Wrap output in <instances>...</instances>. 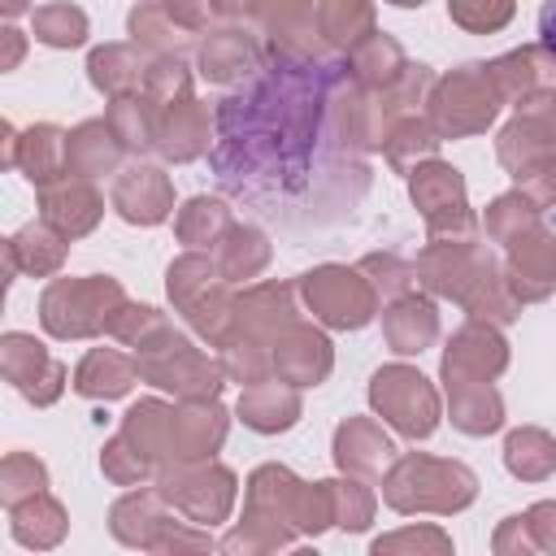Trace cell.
Masks as SVG:
<instances>
[{
	"label": "cell",
	"instance_id": "d4e9b609",
	"mask_svg": "<svg viewBox=\"0 0 556 556\" xmlns=\"http://www.w3.org/2000/svg\"><path fill=\"white\" fill-rule=\"evenodd\" d=\"M382 339L391 343V352L400 356H417L439 339V313L426 295H395L382 308Z\"/></svg>",
	"mask_w": 556,
	"mask_h": 556
},
{
	"label": "cell",
	"instance_id": "f546056e",
	"mask_svg": "<svg viewBox=\"0 0 556 556\" xmlns=\"http://www.w3.org/2000/svg\"><path fill=\"white\" fill-rule=\"evenodd\" d=\"M65 139L70 130H61L56 122H35L17 135V169L30 187H48L65 178Z\"/></svg>",
	"mask_w": 556,
	"mask_h": 556
},
{
	"label": "cell",
	"instance_id": "8992f818",
	"mask_svg": "<svg viewBox=\"0 0 556 556\" xmlns=\"http://www.w3.org/2000/svg\"><path fill=\"white\" fill-rule=\"evenodd\" d=\"M295 287H300L313 321H321L330 330H361L365 321H374L378 300H382L361 265H317V269L300 274Z\"/></svg>",
	"mask_w": 556,
	"mask_h": 556
},
{
	"label": "cell",
	"instance_id": "2e32d148",
	"mask_svg": "<svg viewBox=\"0 0 556 556\" xmlns=\"http://www.w3.org/2000/svg\"><path fill=\"white\" fill-rule=\"evenodd\" d=\"M269 352H274V378H282L291 387H317V382H326V374L334 365L330 339L300 317L274 339Z\"/></svg>",
	"mask_w": 556,
	"mask_h": 556
},
{
	"label": "cell",
	"instance_id": "7402d4cb",
	"mask_svg": "<svg viewBox=\"0 0 556 556\" xmlns=\"http://www.w3.org/2000/svg\"><path fill=\"white\" fill-rule=\"evenodd\" d=\"M122 139L113 135L109 117H87L70 130L65 139V174L74 178H100V174H117L122 169Z\"/></svg>",
	"mask_w": 556,
	"mask_h": 556
},
{
	"label": "cell",
	"instance_id": "11a10c76",
	"mask_svg": "<svg viewBox=\"0 0 556 556\" xmlns=\"http://www.w3.org/2000/svg\"><path fill=\"white\" fill-rule=\"evenodd\" d=\"M161 9H165L182 30H191V35L208 30V22L217 17V4H213V0H161Z\"/></svg>",
	"mask_w": 556,
	"mask_h": 556
},
{
	"label": "cell",
	"instance_id": "bcb514c9",
	"mask_svg": "<svg viewBox=\"0 0 556 556\" xmlns=\"http://www.w3.org/2000/svg\"><path fill=\"white\" fill-rule=\"evenodd\" d=\"M100 469H104V478L109 482H117V486H143L148 478H156V465L117 430L109 443H104V452H100Z\"/></svg>",
	"mask_w": 556,
	"mask_h": 556
},
{
	"label": "cell",
	"instance_id": "6f0895ef",
	"mask_svg": "<svg viewBox=\"0 0 556 556\" xmlns=\"http://www.w3.org/2000/svg\"><path fill=\"white\" fill-rule=\"evenodd\" d=\"M0 43H4V48H0V70L9 74V70H17L22 56H26V35H22L17 26H4V30H0Z\"/></svg>",
	"mask_w": 556,
	"mask_h": 556
},
{
	"label": "cell",
	"instance_id": "836d02e7",
	"mask_svg": "<svg viewBox=\"0 0 556 556\" xmlns=\"http://www.w3.org/2000/svg\"><path fill=\"white\" fill-rule=\"evenodd\" d=\"M447 413L460 434H491L504 426V400L491 382H443Z\"/></svg>",
	"mask_w": 556,
	"mask_h": 556
},
{
	"label": "cell",
	"instance_id": "6da1fadb",
	"mask_svg": "<svg viewBox=\"0 0 556 556\" xmlns=\"http://www.w3.org/2000/svg\"><path fill=\"white\" fill-rule=\"evenodd\" d=\"M352 65L330 56H269L213 109L208 165L217 187L282 226L348 217L369 191L365 152L348 139Z\"/></svg>",
	"mask_w": 556,
	"mask_h": 556
},
{
	"label": "cell",
	"instance_id": "60d3db41",
	"mask_svg": "<svg viewBox=\"0 0 556 556\" xmlns=\"http://www.w3.org/2000/svg\"><path fill=\"white\" fill-rule=\"evenodd\" d=\"M230 226H235V217H230L226 200H217V195H191V200L178 208V222H174L178 239H182L187 248H195V252L217 248Z\"/></svg>",
	"mask_w": 556,
	"mask_h": 556
},
{
	"label": "cell",
	"instance_id": "d6986e66",
	"mask_svg": "<svg viewBox=\"0 0 556 556\" xmlns=\"http://www.w3.org/2000/svg\"><path fill=\"white\" fill-rule=\"evenodd\" d=\"M300 491H304V482H300L287 465H261V469L248 478L243 517H248V521H265V526L287 530V534H300V530H295Z\"/></svg>",
	"mask_w": 556,
	"mask_h": 556
},
{
	"label": "cell",
	"instance_id": "83f0119b",
	"mask_svg": "<svg viewBox=\"0 0 556 556\" xmlns=\"http://www.w3.org/2000/svg\"><path fill=\"white\" fill-rule=\"evenodd\" d=\"M239 417H243V426L248 430H256V434H278V430H291L295 421H300V391L291 387V382H252V387H243V395H239Z\"/></svg>",
	"mask_w": 556,
	"mask_h": 556
},
{
	"label": "cell",
	"instance_id": "94428289",
	"mask_svg": "<svg viewBox=\"0 0 556 556\" xmlns=\"http://www.w3.org/2000/svg\"><path fill=\"white\" fill-rule=\"evenodd\" d=\"M17 135H22V130H13V122H0V139H4L0 161H4L9 169H17Z\"/></svg>",
	"mask_w": 556,
	"mask_h": 556
},
{
	"label": "cell",
	"instance_id": "f1b7e54d",
	"mask_svg": "<svg viewBox=\"0 0 556 556\" xmlns=\"http://www.w3.org/2000/svg\"><path fill=\"white\" fill-rule=\"evenodd\" d=\"M135 378H139L135 356H126V352H117V348H91V352L78 361L70 387H74L83 400H117V395H126V391L135 387Z\"/></svg>",
	"mask_w": 556,
	"mask_h": 556
},
{
	"label": "cell",
	"instance_id": "9c48e42d",
	"mask_svg": "<svg viewBox=\"0 0 556 556\" xmlns=\"http://www.w3.org/2000/svg\"><path fill=\"white\" fill-rule=\"evenodd\" d=\"M408 195H413L430 239L478 235V222H473V208L465 195V178H460V169L443 165L439 156L408 174Z\"/></svg>",
	"mask_w": 556,
	"mask_h": 556
},
{
	"label": "cell",
	"instance_id": "b9f144b4",
	"mask_svg": "<svg viewBox=\"0 0 556 556\" xmlns=\"http://www.w3.org/2000/svg\"><path fill=\"white\" fill-rule=\"evenodd\" d=\"M30 35L43 48H83L87 35H91V22H87V13L78 4L56 0V4H39L30 13Z\"/></svg>",
	"mask_w": 556,
	"mask_h": 556
},
{
	"label": "cell",
	"instance_id": "5b68a950",
	"mask_svg": "<svg viewBox=\"0 0 556 556\" xmlns=\"http://www.w3.org/2000/svg\"><path fill=\"white\" fill-rule=\"evenodd\" d=\"M500 104H504V96L495 87L491 65L465 61L430 87L426 122L434 126L439 139H465V135H482L495 122Z\"/></svg>",
	"mask_w": 556,
	"mask_h": 556
},
{
	"label": "cell",
	"instance_id": "ba28073f",
	"mask_svg": "<svg viewBox=\"0 0 556 556\" xmlns=\"http://www.w3.org/2000/svg\"><path fill=\"white\" fill-rule=\"evenodd\" d=\"M369 404L404 439H426L439 426V391L413 365H382L369 378Z\"/></svg>",
	"mask_w": 556,
	"mask_h": 556
},
{
	"label": "cell",
	"instance_id": "603a6c76",
	"mask_svg": "<svg viewBox=\"0 0 556 556\" xmlns=\"http://www.w3.org/2000/svg\"><path fill=\"white\" fill-rule=\"evenodd\" d=\"M552 148H556V122H547L543 113H526V109H517V117L495 139V156L513 178L543 165L552 156Z\"/></svg>",
	"mask_w": 556,
	"mask_h": 556
},
{
	"label": "cell",
	"instance_id": "7a4b0ae2",
	"mask_svg": "<svg viewBox=\"0 0 556 556\" xmlns=\"http://www.w3.org/2000/svg\"><path fill=\"white\" fill-rule=\"evenodd\" d=\"M473 495L478 478L469 465L426 452L395 456L382 473V500L395 513H460L465 504H473Z\"/></svg>",
	"mask_w": 556,
	"mask_h": 556
},
{
	"label": "cell",
	"instance_id": "681fc988",
	"mask_svg": "<svg viewBox=\"0 0 556 556\" xmlns=\"http://www.w3.org/2000/svg\"><path fill=\"white\" fill-rule=\"evenodd\" d=\"M513 9H517V0H447V17L473 35H491V30L508 26Z\"/></svg>",
	"mask_w": 556,
	"mask_h": 556
},
{
	"label": "cell",
	"instance_id": "3957f363",
	"mask_svg": "<svg viewBox=\"0 0 556 556\" xmlns=\"http://www.w3.org/2000/svg\"><path fill=\"white\" fill-rule=\"evenodd\" d=\"M122 304H126V291L109 274L52 278L39 295V326L52 339H96L113 326Z\"/></svg>",
	"mask_w": 556,
	"mask_h": 556
},
{
	"label": "cell",
	"instance_id": "d590c367",
	"mask_svg": "<svg viewBox=\"0 0 556 556\" xmlns=\"http://www.w3.org/2000/svg\"><path fill=\"white\" fill-rule=\"evenodd\" d=\"M161 104L148 96V91H135V96H117V100H109V126H113V135L122 139V148L126 152H135V156H143L148 148H156V130H161Z\"/></svg>",
	"mask_w": 556,
	"mask_h": 556
},
{
	"label": "cell",
	"instance_id": "7dc6e473",
	"mask_svg": "<svg viewBox=\"0 0 556 556\" xmlns=\"http://www.w3.org/2000/svg\"><path fill=\"white\" fill-rule=\"evenodd\" d=\"M143 91L165 109L174 100H187L191 96V70L182 56H152L148 65V78H143Z\"/></svg>",
	"mask_w": 556,
	"mask_h": 556
},
{
	"label": "cell",
	"instance_id": "d6a6232c",
	"mask_svg": "<svg viewBox=\"0 0 556 556\" xmlns=\"http://www.w3.org/2000/svg\"><path fill=\"white\" fill-rule=\"evenodd\" d=\"M317 35L330 52H352L374 35V4L369 0H313Z\"/></svg>",
	"mask_w": 556,
	"mask_h": 556
},
{
	"label": "cell",
	"instance_id": "91938a15",
	"mask_svg": "<svg viewBox=\"0 0 556 556\" xmlns=\"http://www.w3.org/2000/svg\"><path fill=\"white\" fill-rule=\"evenodd\" d=\"M539 43L556 52V0H543L539 9Z\"/></svg>",
	"mask_w": 556,
	"mask_h": 556
},
{
	"label": "cell",
	"instance_id": "1f68e13d",
	"mask_svg": "<svg viewBox=\"0 0 556 556\" xmlns=\"http://www.w3.org/2000/svg\"><path fill=\"white\" fill-rule=\"evenodd\" d=\"M348 65H352V83L361 87V91H391L404 74H408V56H404V48L391 39V35H369L365 43H356L352 52H348Z\"/></svg>",
	"mask_w": 556,
	"mask_h": 556
},
{
	"label": "cell",
	"instance_id": "7c38bea8",
	"mask_svg": "<svg viewBox=\"0 0 556 556\" xmlns=\"http://www.w3.org/2000/svg\"><path fill=\"white\" fill-rule=\"evenodd\" d=\"M508 369V339L495 321L469 317L443 348V382H491Z\"/></svg>",
	"mask_w": 556,
	"mask_h": 556
},
{
	"label": "cell",
	"instance_id": "be15d7a7",
	"mask_svg": "<svg viewBox=\"0 0 556 556\" xmlns=\"http://www.w3.org/2000/svg\"><path fill=\"white\" fill-rule=\"evenodd\" d=\"M391 4H400V9H413V4H426V0H391Z\"/></svg>",
	"mask_w": 556,
	"mask_h": 556
},
{
	"label": "cell",
	"instance_id": "cb8c5ba5",
	"mask_svg": "<svg viewBox=\"0 0 556 556\" xmlns=\"http://www.w3.org/2000/svg\"><path fill=\"white\" fill-rule=\"evenodd\" d=\"M208 148H213V143H208V104H200L195 96L165 104L161 130H156V152H161L165 161L182 165V161L204 156Z\"/></svg>",
	"mask_w": 556,
	"mask_h": 556
},
{
	"label": "cell",
	"instance_id": "ee69618b",
	"mask_svg": "<svg viewBox=\"0 0 556 556\" xmlns=\"http://www.w3.org/2000/svg\"><path fill=\"white\" fill-rule=\"evenodd\" d=\"M534 222H543V208H539V204L517 187V191L495 195V200L486 204L482 230H486V239H491V243H508V239H517L521 230H530Z\"/></svg>",
	"mask_w": 556,
	"mask_h": 556
},
{
	"label": "cell",
	"instance_id": "7bdbcfd3",
	"mask_svg": "<svg viewBox=\"0 0 556 556\" xmlns=\"http://www.w3.org/2000/svg\"><path fill=\"white\" fill-rule=\"evenodd\" d=\"M222 282V269H217V261L213 256H204V252H182L178 261H169V269H165V291H169V300H174V308L182 313L187 304H195L204 291H213Z\"/></svg>",
	"mask_w": 556,
	"mask_h": 556
},
{
	"label": "cell",
	"instance_id": "4316f807",
	"mask_svg": "<svg viewBox=\"0 0 556 556\" xmlns=\"http://www.w3.org/2000/svg\"><path fill=\"white\" fill-rule=\"evenodd\" d=\"M165 521H169V500L161 491H126L109 508V530L126 547H148L152 552V543L165 530Z\"/></svg>",
	"mask_w": 556,
	"mask_h": 556
},
{
	"label": "cell",
	"instance_id": "e0dca14e",
	"mask_svg": "<svg viewBox=\"0 0 556 556\" xmlns=\"http://www.w3.org/2000/svg\"><path fill=\"white\" fill-rule=\"evenodd\" d=\"M39 217L52 222L65 239H83V235H91V230L100 226V217H104V195L96 191L91 178L65 174V178L39 187Z\"/></svg>",
	"mask_w": 556,
	"mask_h": 556
},
{
	"label": "cell",
	"instance_id": "db71d44e",
	"mask_svg": "<svg viewBox=\"0 0 556 556\" xmlns=\"http://www.w3.org/2000/svg\"><path fill=\"white\" fill-rule=\"evenodd\" d=\"M517 187H521L539 208H556V156H547L543 165L526 169V174L517 178Z\"/></svg>",
	"mask_w": 556,
	"mask_h": 556
},
{
	"label": "cell",
	"instance_id": "816d5d0a",
	"mask_svg": "<svg viewBox=\"0 0 556 556\" xmlns=\"http://www.w3.org/2000/svg\"><path fill=\"white\" fill-rule=\"evenodd\" d=\"M165 321H169V317H165L161 308H152V304H130V300H126V304H122V313L113 317L109 334H113V339H122L126 348H139V343H143L152 330H161Z\"/></svg>",
	"mask_w": 556,
	"mask_h": 556
},
{
	"label": "cell",
	"instance_id": "277c9868",
	"mask_svg": "<svg viewBox=\"0 0 556 556\" xmlns=\"http://www.w3.org/2000/svg\"><path fill=\"white\" fill-rule=\"evenodd\" d=\"M135 365H139V378L161 387V391H174L178 400H217L222 382H226V365L213 361L208 352H200L178 326H161L152 330L139 348H135Z\"/></svg>",
	"mask_w": 556,
	"mask_h": 556
},
{
	"label": "cell",
	"instance_id": "484cf974",
	"mask_svg": "<svg viewBox=\"0 0 556 556\" xmlns=\"http://www.w3.org/2000/svg\"><path fill=\"white\" fill-rule=\"evenodd\" d=\"M148 65H152V56H143L139 43H104V48H91L87 78H91L96 91H104L109 100H117V96L143 91Z\"/></svg>",
	"mask_w": 556,
	"mask_h": 556
},
{
	"label": "cell",
	"instance_id": "44dd1931",
	"mask_svg": "<svg viewBox=\"0 0 556 556\" xmlns=\"http://www.w3.org/2000/svg\"><path fill=\"white\" fill-rule=\"evenodd\" d=\"M395 460V443L374 417H348L334 430V465L356 478H382Z\"/></svg>",
	"mask_w": 556,
	"mask_h": 556
},
{
	"label": "cell",
	"instance_id": "e575fe53",
	"mask_svg": "<svg viewBox=\"0 0 556 556\" xmlns=\"http://www.w3.org/2000/svg\"><path fill=\"white\" fill-rule=\"evenodd\" d=\"M126 30H130V39H135L143 52H152V56H187V48L195 43V35L182 30V26L161 9V0H139V4L130 9V17H126Z\"/></svg>",
	"mask_w": 556,
	"mask_h": 556
},
{
	"label": "cell",
	"instance_id": "4fadbf2b",
	"mask_svg": "<svg viewBox=\"0 0 556 556\" xmlns=\"http://www.w3.org/2000/svg\"><path fill=\"white\" fill-rule=\"evenodd\" d=\"M504 278L521 304H539L556 287V230L534 222L504 243Z\"/></svg>",
	"mask_w": 556,
	"mask_h": 556
},
{
	"label": "cell",
	"instance_id": "5bb4252c",
	"mask_svg": "<svg viewBox=\"0 0 556 556\" xmlns=\"http://www.w3.org/2000/svg\"><path fill=\"white\" fill-rule=\"evenodd\" d=\"M109 200H113V208H117L122 222H130V226H156L174 208V182H169V174L161 165L130 161L126 169H117Z\"/></svg>",
	"mask_w": 556,
	"mask_h": 556
},
{
	"label": "cell",
	"instance_id": "f5cc1de1",
	"mask_svg": "<svg viewBox=\"0 0 556 556\" xmlns=\"http://www.w3.org/2000/svg\"><path fill=\"white\" fill-rule=\"evenodd\" d=\"M421 547H430V552H447L452 539H447L443 530H434V526H421V530H400V534H387V539L374 543L378 556H382V552H421Z\"/></svg>",
	"mask_w": 556,
	"mask_h": 556
},
{
	"label": "cell",
	"instance_id": "9f6ffc18",
	"mask_svg": "<svg viewBox=\"0 0 556 556\" xmlns=\"http://www.w3.org/2000/svg\"><path fill=\"white\" fill-rule=\"evenodd\" d=\"M521 517H526V526H530L534 547L556 552V500H543V504H534V508L521 513Z\"/></svg>",
	"mask_w": 556,
	"mask_h": 556
},
{
	"label": "cell",
	"instance_id": "8d00e7d4",
	"mask_svg": "<svg viewBox=\"0 0 556 556\" xmlns=\"http://www.w3.org/2000/svg\"><path fill=\"white\" fill-rule=\"evenodd\" d=\"M269 256H274V248H269V235L261 230V226H230L226 235H222V243L213 248V261H217V269H222V278L226 282H243V278H256L265 265H269Z\"/></svg>",
	"mask_w": 556,
	"mask_h": 556
},
{
	"label": "cell",
	"instance_id": "52a82bcc",
	"mask_svg": "<svg viewBox=\"0 0 556 556\" xmlns=\"http://www.w3.org/2000/svg\"><path fill=\"white\" fill-rule=\"evenodd\" d=\"M156 491L187 521L213 526V521H226L230 517L235 473L226 465H217L213 456H204V460H165L156 469Z\"/></svg>",
	"mask_w": 556,
	"mask_h": 556
},
{
	"label": "cell",
	"instance_id": "9a60e30c",
	"mask_svg": "<svg viewBox=\"0 0 556 556\" xmlns=\"http://www.w3.org/2000/svg\"><path fill=\"white\" fill-rule=\"evenodd\" d=\"M295 291L300 287H287V282H256L243 295H235V321H230L226 343L230 339H252V343L274 348V339L300 317L295 313Z\"/></svg>",
	"mask_w": 556,
	"mask_h": 556
},
{
	"label": "cell",
	"instance_id": "f35d334b",
	"mask_svg": "<svg viewBox=\"0 0 556 556\" xmlns=\"http://www.w3.org/2000/svg\"><path fill=\"white\" fill-rule=\"evenodd\" d=\"M434 152H439V135H434V126H430L426 117H417V113L400 117V122L387 130V139H382V156H387V165H391L395 174H413L417 165L434 161Z\"/></svg>",
	"mask_w": 556,
	"mask_h": 556
},
{
	"label": "cell",
	"instance_id": "30bf717a",
	"mask_svg": "<svg viewBox=\"0 0 556 556\" xmlns=\"http://www.w3.org/2000/svg\"><path fill=\"white\" fill-rule=\"evenodd\" d=\"M0 374L4 382L35 408H48L61 400L65 382H70V369L26 330H9L0 339Z\"/></svg>",
	"mask_w": 556,
	"mask_h": 556
},
{
	"label": "cell",
	"instance_id": "4dcf8cb0",
	"mask_svg": "<svg viewBox=\"0 0 556 556\" xmlns=\"http://www.w3.org/2000/svg\"><path fill=\"white\" fill-rule=\"evenodd\" d=\"M65 530H70L65 504L56 495H48V491H39V495H30V500H22V504L9 508V534L22 547H30V552L56 547L65 539Z\"/></svg>",
	"mask_w": 556,
	"mask_h": 556
},
{
	"label": "cell",
	"instance_id": "6125c7cd",
	"mask_svg": "<svg viewBox=\"0 0 556 556\" xmlns=\"http://www.w3.org/2000/svg\"><path fill=\"white\" fill-rule=\"evenodd\" d=\"M26 9H30V0H0V13H4L9 22H13V17H22Z\"/></svg>",
	"mask_w": 556,
	"mask_h": 556
},
{
	"label": "cell",
	"instance_id": "74e56055",
	"mask_svg": "<svg viewBox=\"0 0 556 556\" xmlns=\"http://www.w3.org/2000/svg\"><path fill=\"white\" fill-rule=\"evenodd\" d=\"M169 421H174V404H165V400H139V404L126 408L122 434L161 469L169 460Z\"/></svg>",
	"mask_w": 556,
	"mask_h": 556
},
{
	"label": "cell",
	"instance_id": "8fae6325",
	"mask_svg": "<svg viewBox=\"0 0 556 556\" xmlns=\"http://www.w3.org/2000/svg\"><path fill=\"white\" fill-rule=\"evenodd\" d=\"M265 61H269L265 39L248 22H226L195 43V70H200V78H208L217 87L248 83Z\"/></svg>",
	"mask_w": 556,
	"mask_h": 556
},
{
	"label": "cell",
	"instance_id": "ab89813d",
	"mask_svg": "<svg viewBox=\"0 0 556 556\" xmlns=\"http://www.w3.org/2000/svg\"><path fill=\"white\" fill-rule=\"evenodd\" d=\"M504 465L521 482H543L556 473V439L539 426H521L504 439Z\"/></svg>",
	"mask_w": 556,
	"mask_h": 556
},
{
	"label": "cell",
	"instance_id": "680465c9",
	"mask_svg": "<svg viewBox=\"0 0 556 556\" xmlns=\"http://www.w3.org/2000/svg\"><path fill=\"white\" fill-rule=\"evenodd\" d=\"M213 4H217V17L222 22H256V13H261L265 0H213Z\"/></svg>",
	"mask_w": 556,
	"mask_h": 556
},
{
	"label": "cell",
	"instance_id": "ac0fdd59",
	"mask_svg": "<svg viewBox=\"0 0 556 556\" xmlns=\"http://www.w3.org/2000/svg\"><path fill=\"white\" fill-rule=\"evenodd\" d=\"M70 252V239L52 226V222H26L4 239V282H17V274L26 278H52L61 274Z\"/></svg>",
	"mask_w": 556,
	"mask_h": 556
},
{
	"label": "cell",
	"instance_id": "f6af8a7d",
	"mask_svg": "<svg viewBox=\"0 0 556 556\" xmlns=\"http://www.w3.org/2000/svg\"><path fill=\"white\" fill-rule=\"evenodd\" d=\"M39 491H48V465L35 452H9L0 460V504L13 508Z\"/></svg>",
	"mask_w": 556,
	"mask_h": 556
},
{
	"label": "cell",
	"instance_id": "ffe728a7",
	"mask_svg": "<svg viewBox=\"0 0 556 556\" xmlns=\"http://www.w3.org/2000/svg\"><path fill=\"white\" fill-rule=\"evenodd\" d=\"M226 408L217 400H182L169 421V460H204L226 439Z\"/></svg>",
	"mask_w": 556,
	"mask_h": 556
},
{
	"label": "cell",
	"instance_id": "c3c4849f",
	"mask_svg": "<svg viewBox=\"0 0 556 556\" xmlns=\"http://www.w3.org/2000/svg\"><path fill=\"white\" fill-rule=\"evenodd\" d=\"M361 269H365V278L374 282V291L387 295V300L408 295V287L417 282V265H408V261L395 256V252H369V256L361 261Z\"/></svg>",
	"mask_w": 556,
	"mask_h": 556
},
{
	"label": "cell",
	"instance_id": "f907efd6",
	"mask_svg": "<svg viewBox=\"0 0 556 556\" xmlns=\"http://www.w3.org/2000/svg\"><path fill=\"white\" fill-rule=\"evenodd\" d=\"M330 504H334V526L343 530H365L374 517V491L356 473L348 482H330Z\"/></svg>",
	"mask_w": 556,
	"mask_h": 556
}]
</instances>
